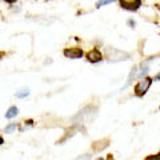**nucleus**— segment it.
<instances>
[{"label":"nucleus","mask_w":160,"mask_h":160,"mask_svg":"<svg viewBox=\"0 0 160 160\" xmlns=\"http://www.w3.org/2000/svg\"><path fill=\"white\" fill-rule=\"evenodd\" d=\"M152 82H153V79H151V78H142V80H139L138 84H136V86H135V88H133L135 96L143 98L144 95L148 92L149 87L152 86Z\"/></svg>","instance_id":"1"},{"label":"nucleus","mask_w":160,"mask_h":160,"mask_svg":"<svg viewBox=\"0 0 160 160\" xmlns=\"http://www.w3.org/2000/svg\"><path fill=\"white\" fill-rule=\"evenodd\" d=\"M120 3V7L123 9H127V11H131L135 12L142 7V0H119Z\"/></svg>","instance_id":"2"},{"label":"nucleus","mask_w":160,"mask_h":160,"mask_svg":"<svg viewBox=\"0 0 160 160\" xmlns=\"http://www.w3.org/2000/svg\"><path fill=\"white\" fill-rule=\"evenodd\" d=\"M63 55L66 56L67 59H80L84 55L83 48H79V47H72V48H64Z\"/></svg>","instance_id":"3"},{"label":"nucleus","mask_w":160,"mask_h":160,"mask_svg":"<svg viewBox=\"0 0 160 160\" xmlns=\"http://www.w3.org/2000/svg\"><path fill=\"white\" fill-rule=\"evenodd\" d=\"M86 58H87V60L89 63H99V62H102L103 60V53H102L100 49L93 48V49H91V51L87 52Z\"/></svg>","instance_id":"4"},{"label":"nucleus","mask_w":160,"mask_h":160,"mask_svg":"<svg viewBox=\"0 0 160 160\" xmlns=\"http://www.w3.org/2000/svg\"><path fill=\"white\" fill-rule=\"evenodd\" d=\"M108 146H109V139L106 138V139H102V140H96V142H93L92 149H93V152H102L103 149H106Z\"/></svg>","instance_id":"5"},{"label":"nucleus","mask_w":160,"mask_h":160,"mask_svg":"<svg viewBox=\"0 0 160 160\" xmlns=\"http://www.w3.org/2000/svg\"><path fill=\"white\" fill-rule=\"evenodd\" d=\"M18 113H19V108H18L16 106L9 107V108H8V111L6 112V119H12V118L16 116Z\"/></svg>","instance_id":"6"},{"label":"nucleus","mask_w":160,"mask_h":160,"mask_svg":"<svg viewBox=\"0 0 160 160\" xmlns=\"http://www.w3.org/2000/svg\"><path fill=\"white\" fill-rule=\"evenodd\" d=\"M138 76V67H133L132 68V71H131V73H129V76H128V80H127V83H126V86H124V88H127L129 84L132 83V80Z\"/></svg>","instance_id":"7"},{"label":"nucleus","mask_w":160,"mask_h":160,"mask_svg":"<svg viewBox=\"0 0 160 160\" xmlns=\"http://www.w3.org/2000/svg\"><path fill=\"white\" fill-rule=\"evenodd\" d=\"M16 129H18V124L12 123V124H8V126L4 128V132H6V133H12L13 131H16Z\"/></svg>","instance_id":"8"},{"label":"nucleus","mask_w":160,"mask_h":160,"mask_svg":"<svg viewBox=\"0 0 160 160\" xmlns=\"http://www.w3.org/2000/svg\"><path fill=\"white\" fill-rule=\"evenodd\" d=\"M28 95H29L28 89H22V91L16 92V98H18V99H24V98H27Z\"/></svg>","instance_id":"9"},{"label":"nucleus","mask_w":160,"mask_h":160,"mask_svg":"<svg viewBox=\"0 0 160 160\" xmlns=\"http://www.w3.org/2000/svg\"><path fill=\"white\" fill-rule=\"evenodd\" d=\"M115 0H99V2L96 3V8H100V7H103V6H107V4L109 3H113Z\"/></svg>","instance_id":"10"},{"label":"nucleus","mask_w":160,"mask_h":160,"mask_svg":"<svg viewBox=\"0 0 160 160\" xmlns=\"http://www.w3.org/2000/svg\"><path fill=\"white\" fill-rule=\"evenodd\" d=\"M147 72H148V66H144L143 67V71L140 72V73H138V76L139 78H144V75H147Z\"/></svg>","instance_id":"11"},{"label":"nucleus","mask_w":160,"mask_h":160,"mask_svg":"<svg viewBox=\"0 0 160 160\" xmlns=\"http://www.w3.org/2000/svg\"><path fill=\"white\" fill-rule=\"evenodd\" d=\"M155 159H160V152L156 155H149V156L146 158V160H155Z\"/></svg>","instance_id":"12"},{"label":"nucleus","mask_w":160,"mask_h":160,"mask_svg":"<svg viewBox=\"0 0 160 160\" xmlns=\"http://www.w3.org/2000/svg\"><path fill=\"white\" fill-rule=\"evenodd\" d=\"M73 132H75V129L73 128H71V131H67V133H69V135H73ZM67 138H68V135H67V136L66 138H64V139H62V140H60V143H62V142H66V140H67Z\"/></svg>","instance_id":"13"},{"label":"nucleus","mask_w":160,"mask_h":160,"mask_svg":"<svg viewBox=\"0 0 160 160\" xmlns=\"http://www.w3.org/2000/svg\"><path fill=\"white\" fill-rule=\"evenodd\" d=\"M128 24H129V27H131V28H133V27H135V24H136V23H135L132 19H129V20H128Z\"/></svg>","instance_id":"14"},{"label":"nucleus","mask_w":160,"mask_h":160,"mask_svg":"<svg viewBox=\"0 0 160 160\" xmlns=\"http://www.w3.org/2000/svg\"><path fill=\"white\" fill-rule=\"evenodd\" d=\"M92 156H91V155H83V156H79L78 159H91Z\"/></svg>","instance_id":"15"},{"label":"nucleus","mask_w":160,"mask_h":160,"mask_svg":"<svg viewBox=\"0 0 160 160\" xmlns=\"http://www.w3.org/2000/svg\"><path fill=\"white\" fill-rule=\"evenodd\" d=\"M6 3H8V4H13V3H16L18 0H4Z\"/></svg>","instance_id":"16"},{"label":"nucleus","mask_w":160,"mask_h":160,"mask_svg":"<svg viewBox=\"0 0 160 160\" xmlns=\"http://www.w3.org/2000/svg\"><path fill=\"white\" fill-rule=\"evenodd\" d=\"M153 80H155V82H158V80H160V73H158L156 76H155V79H153Z\"/></svg>","instance_id":"17"},{"label":"nucleus","mask_w":160,"mask_h":160,"mask_svg":"<svg viewBox=\"0 0 160 160\" xmlns=\"http://www.w3.org/2000/svg\"><path fill=\"white\" fill-rule=\"evenodd\" d=\"M2 144H4V139H3V136H0V146Z\"/></svg>","instance_id":"18"},{"label":"nucleus","mask_w":160,"mask_h":160,"mask_svg":"<svg viewBox=\"0 0 160 160\" xmlns=\"http://www.w3.org/2000/svg\"><path fill=\"white\" fill-rule=\"evenodd\" d=\"M159 109H160V107H159Z\"/></svg>","instance_id":"19"}]
</instances>
